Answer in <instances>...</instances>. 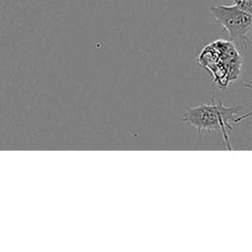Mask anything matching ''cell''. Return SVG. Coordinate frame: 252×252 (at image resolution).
<instances>
[{
	"instance_id": "1",
	"label": "cell",
	"mask_w": 252,
	"mask_h": 252,
	"mask_svg": "<svg viewBox=\"0 0 252 252\" xmlns=\"http://www.w3.org/2000/svg\"><path fill=\"white\" fill-rule=\"evenodd\" d=\"M249 115L250 113L243 114L241 106L224 105L212 97L210 101L186 108L182 114V121L196 128L199 134L204 131H220L227 144V133L233 130L231 123H238Z\"/></svg>"
},
{
	"instance_id": "2",
	"label": "cell",
	"mask_w": 252,
	"mask_h": 252,
	"mask_svg": "<svg viewBox=\"0 0 252 252\" xmlns=\"http://www.w3.org/2000/svg\"><path fill=\"white\" fill-rule=\"evenodd\" d=\"M242 62V54L231 41L224 39L209 43L198 56L199 65L210 71L215 83L221 90H225L230 82L238 79Z\"/></svg>"
},
{
	"instance_id": "3",
	"label": "cell",
	"mask_w": 252,
	"mask_h": 252,
	"mask_svg": "<svg viewBox=\"0 0 252 252\" xmlns=\"http://www.w3.org/2000/svg\"><path fill=\"white\" fill-rule=\"evenodd\" d=\"M215 20L228 32L231 41L240 54L249 49L251 43L252 15L240 9L236 4L213 6L210 8Z\"/></svg>"
},
{
	"instance_id": "4",
	"label": "cell",
	"mask_w": 252,
	"mask_h": 252,
	"mask_svg": "<svg viewBox=\"0 0 252 252\" xmlns=\"http://www.w3.org/2000/svg\"><path fill=\"white\" fill-rule=\"evenodd\" d=\"M233 2H234V4H236V5H238L240 2H241V0H232Z\"/></svg>"
}]
</instances>
